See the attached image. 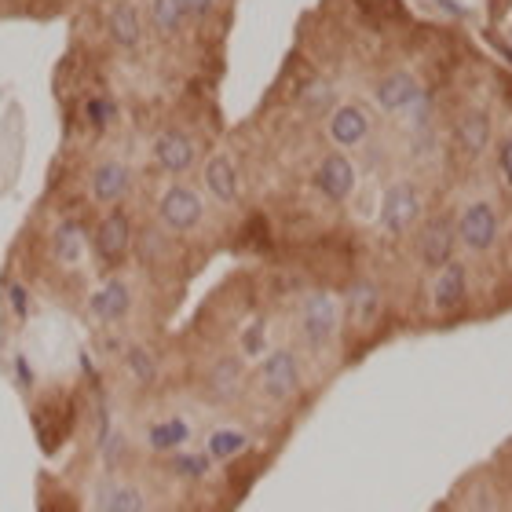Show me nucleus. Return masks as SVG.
<instances>
[{"label":"nucleus","mask_w":512,"mask_h":512,"mask_svg":"<svg viewBox=\"0 0 512 512\" xmlns=\"http://www.w3.org/2000/svg\"><path fill=\"white\" fill-rule=\"evenodd\" d=\"M417 264L428 271H443L447 264H454L458 256V216L454 213H436L428 216L421 231H417Z\"/></svg>","instance_id":"3"},{"label":"nucleus","mask_w":512,"mask_h":512,"mask_svg":"<svg viewBox=\"0 0 512 512\" xmlns=\"http://www.w3.org/2000/svg\"><path fill=\"white\" fill-rule=\"evenodd\" d=\"M183 19H187L183 0H150V22L161 37H176L183 30Z\"/></svg>","instance_id":"26"},{"label":"nucleus","mask_w":512,"mask_h":512,"mask_svg":"<svg viewBox=\"0 0 512 512\" xmlns=\"http://www.w3.org/2000/svg\"><path fill=\"white\" fill-rule=\"evenodd\" d=\"M311 183H315V191H319L326 202L341 205L355 194L359 172H355L352 158H348L344 150H330V154H322V161L315 165V172H311Z\"/></svg>","instance_id":"7"},{"label":"nucleus","mask_w":512,"mask_h":512,"mask_svg":"<svg viewBox=\"0 0 512 512\" xmlns=\"http://www.w3.org/2000/svg\"><path fill=\"white\" fill-rule=\"evenodd\" d=\"M92 249H96V260L103 267H118L128 256V249H132V216L121 205L99 220L96 235H92Z\"/></svg>","instance_id":"8"},{"label":"nucleus","mask_w":512,"mask_h":512,"mask_svg":"<svg viewBox=\"0 0 512 512\" xmlns=\"http://www.w3.org/2000/svg\"><path fill=\"white\" fill-rule=\"evenodd\" d=\"M169 472L183 483H202L213 472V458L205 450H176L169 454Z\"/></svg>","instance_id":"25"},{"label":"nucleus","mask_w":512,"mask_h":512,"mask_svg":"<svg viewBox=\"0 0 512 512\" xmlns=\"http://www.w3.org/2000/svg\"><path fill=\"white\" fill-rule=\"evenodd\" d=\"M337 330H341V300L326 289L308 293L300 304V337H304V344L311 352H326L337 341Z\"/></svg>","instance_id":"2"},{"label":"nucleus","mask_w":512,"mask_h":512,"mask_svg":"<svg viewBox=\"0 0 512 512\" xmlns=\"http://www.w3.org/2000/svg\"><path fill=\"white\" fill-rule=\"evenodd\" d=\"M374 132V118H370V110L359 107V103H341V107H333V114L326 118V136L337 150H352V147H363L366 139Z\"/></svg>","instance_id":"9"},{"label":"nucleus","mask_w":512,"mask_h":512,"mask_svg":"<svg viewBox=\"0 0 512 512\" xmlns=\"http://www.w3.org/2000/svg\"><path fill=\"white\" fill-rule=\"evenodd\" d=\"M202 183H205V194H209L216 205H235L238 194H242V183H238V165H235V158H231V154H224V150L205 161Z\"/></svg>","instance_id":"15"},{"label":"nucleus","mask_w":512,"mask_h":512,"mask_svg":"<svg viewBox=\"0 0 512 512\" xmlns=\"http://www.w3.org/2000/svg\"><path fill=\"white\" fill-rule=\"evenodd\" d=\"M88 315L99 322V326H118L132 315V286L125 278H107L103 286L88 297Z\"/></svg>","instance_id":"12"},{"label":"nucleus","mask_w":512,"mask_h":512,"mask_svg":"<svg viewBox=\"0 0 512 512\" xmlns=\"http://www.w3.org/2000/svg\"><path fill=\"white\" fill-rule=\"evenodd\" d=\"M498 172H502V180L512 187V132H505L502 143H498Z\"/></svg>","instance_id":"32"},{"label":"nucleus","mask_w":512,"mask_h":512,"mask_svg":"<svg viewBox=\"0 0 512 512\" xmlns=\"http://www.w3.org/2000/svg\"><path fill=\"white\" fill-rule=\"evenodd\" d=\"M88 249V235L85 227H81V220H74V216H63L59 220V227L52 231V253L59 264L74 267L81 256H85Z\"/></svg>","instance_id":"21"},{"label":"nucleus","mask_w":512,"mask_h":512,"mask_svg":"<svg viewBox=\"0 0 512 512\" xmlns=\"http://www.w3.org/2000/svg\"><path fill=\"white\" fill-rule=\"evenodd\" d=\"M264 348H267V322L256 319L253 326L242 333V355H246V359H256V355H260V359H264L267 355Z\"/></svg>","instance_id":"30"},{"label":"nucleus","mask_w":512,"mask_h":512,"mask_svg":"<svg viewBox=\"0 0 512 512\" xmlns=\"http://www.w3.org/2000/svg\"><path fill=\"white\" fill-rule=\"evenodd\" d=\"M333 103H337V88H333L330 81H311V85L300 92V110L311 114V118H319L326 110L333 114Z\"/></svg>","instance_id":"27"},{"label":"nucleus","mask_w":512,"mask_h":512,"mask_svg":"<svg viewBox=\"0 0 512 512\" xmlns=\"http://www.w3.org/2000/svg\"><path fill=\"white\" fill-rule=\"evenodd\" d=\"M498 231H502V220L487 198H472L458 213V246L469 253H491Z\"/></svg>","instance_id":"6"},{"label":"nucleus","mask_w":512,"mask_h":512,"mask_svg":"<svg viewBox=\"0 0 512 512\" xmlns=\"http://www.w3.org/2000/svg\"><path fill=\"white\" fill-rule=\"evenodd\" d=\"M421 85H417V77L410 70H392V74H384L374 88V103L384 110V114H406V110H414L421 103Z\"/></svg>","instance_id":"13"},{"label":"nucleus","mask_w":512,"mask_h":512,"mask_svg":"<svg viewBox=\"0 0 512 512\" xmlns=\"http://www.w3.org/2000/svg\"><path fill=\"white\" fill-rule=\"evenodd\" d=\"M158 220L172 235H191L205 220V202L202 194L194 191L191 183H169L165 194L158 198Z\"/></svg>","instance_id":"4"},{"label":"nucleus","mask_w":512,"mask_h":512,"mask_svg":"<svg viewBox=\"0 0 512 512\" xmlns=\"http://www.w3.org/2000/svg\"><path fill=\"white\" fill-rule=\"evenodd\" d=\"M253 447V439H249L246 428L238 425H216L209 436H205V454L213 458V465H224V461H235L242 458L246 450Z\"/></svg>","instance_id":"19"},{"label":"nucleus","mask_w":512,"mask_h":512,"mask_svg":"<svg viewBox=\"0 0 512 512\" xmlns=\"http://www.w3.org/2000/svg\"><path fill=\"white\" fill-rule=\"evenodd\" d=\"M11 381H15V388L19 392L30 395L33 392V384H37V374H33V363L26 359L22 352H15V359H11Z\"/></svg>","instance_id":"31"},{"label":"nucleus","mask_w":512,"mask_h":512,"mask_svg":"<svg viewBox=\"0 0 512 512\" xmlns=\"http://www.w3.org/2000/svg\"><path fill=\"white\" fill-rule=\"evenodd\" d=\"M81 114H85V121L96 128V132H107V128H114V121L121 118L118 103H114L110 96H88Z\"/></svg>","instance_id":"28"},{"label":"nucleus","mask_w":512,"mask_h":512,"mask_svg":"<svg viewBox=\"0 0 512 512\" xmlns=\"http://www.w3.org/2000/svg\"><path fill=\"white\" fill-rule=\"evenodd\" d=\"M88 191H92V202L118 209L128 198V191H132V169H128V161L103 158L92 169V176H88Z\"/></svg>","instance_id":"10"},{"label":"nucleus","mask_w":512,"mask_h":512,"mask_svg":"<svg viewBox=\"0 0 512 512\" xmlns=\"http://www.w3.org/2000/svg\"><path fill=\"white\" fill-rule=\"evenodd\" d=\"M381 315V289L374 286V282H355L352 293H348V319L355 322V326H374V319Z\"/></svg>","instance_id":"23"},{"label":"nucleus","mask_w":512,"mask_h":512,"mask_svg":"<svg viewBox=\"0 0 512 512\" xmlns=\"http://www.w3.org/2000/svg\"><path fill=\"white\" fill-rule=\"evenodd\" d=\"M107 30H110V41L118 44V48H125V52L139 48V41H143V19H139V8L132 0H118L110 8Z\"/></svg>","instance_id":"20"},{"label":"nucleus","mask_w":512,"mask_h":512,"mask_svg":"<svg viewBox=\"0 0 512 512\" xmlns=\"http://www.w3.org/2000/svg\"><path fill=\"white\" fill-rule=\"evenodd\" d=\"M432 308L439 311V315H447V311L461 308L465 304V297H469V267L465 264H447L443 271H436V278H432Z\"/></svg>","instance_id":"17"},{"label":"nucleus","mask_w":512,"mask_h":512,"mask_svg":"<svg viewBox=\"0 0 512 512\" xmlns=\"http://www.w3.org/2000/svg\"><path fill=\"white\" fill-rule=\"evenodd\" d=\"M194 439V425L187 417L172 414V417H158L143 428V443H147L150 454H176V450H187V443Z\"/></svg>","instance_id":"16"},{"label":"nucleus","mask_w":512,"mask_h":512,"mask_svg":"<svg viewBox=\"0 0 512 512\" xmlns=\"http://www.w3.org/2000/svg\"><path fill=\"white\" fill-rule=\"evenodd\" d=\"M121 363H125V374L132 377L139 388H150V384L161 377L158 355L150 352L147 344H128L125 355H121Z\"/></svg>","instance_id":"24"},{"label":"nucleus","mask_w":512,"mask_h":512,"mask_svg":"<svg viewBox=\"0 0 512 512\" xmlns=\"http://www.w3.org/2000/svg\"><path fill=\"white\" fill-rule=\"evenodd\" d=\"M491 114L487 110H465L454 125V139H458V147L469 154V158H480L483 150L491 147Z\"/></svg>","instance_id":"18"},{"label":"nucleus","mask_w":512,"mask_h":512,"mask_svg":"<svg viewBox=\"0 0 512 512\" xmlns=\"http://www.w3.org/2000/svg\"><path fill=\"white\" fill-rule=\"evenodd\" d=\"M421 209H425V198H421V187L414 180H395L384 187L381 194V227L388 235H406L410 227L421 220Z\"/></svg>","instance_id":"5"},{"label":"nucleus","mask_w":512,"mask_h":512,"mask_svg":"<svg viewBox=\"0 0 512 512\" xmlns=\"http://www.w3.org/2000/svg\"><path fill=\"white\" fill-rule=\"evenodd\" d=\"M154 161H158L161 172L169 176H187V172L198 165V143H194L183 128H165L158 139H154Z\"/></svg>","instance_id":"11"},{"label":"nucleus","mask_w":512,"mask_h":512,"mask_svg":"<svg viewBox=\"0 0 512 512\" xmlns=\"http://www.w3.org/2000/svg\"><path fill=\"white\" fill-rule=\"evenodd\" d=\"M99 512H147V494L132 480H107Z\"/></svg>","instance_id":"22"},{"label":"nucleus","mask_w":512,"mask_h":512,"mask_svg":"<svg viewBox=\"0 0 512 512\" xmlns=\"http://www.w3.org/2000/svg\"><path fill=\"white\" fill-rule=\"evenodd\" d=\"M256 384H260V395L267 403H293L300 395V384H304V374H300V355L293 348H275L267 352L256 366Z\"/></svg>","instance_id":"1"},{"label":"nucleus","mask_w":512,"mask_h":512,"mask_svg":"<svg viewBox=\"0 0 512 512\" xmlns=\"http://www.w3.org/2000/svg\"><path fill=\"white\" fill-rule=\"evenodd\" d=\"M4 300H8L11 315L19 322L30 319V289L22 286L19 278H8V286H4Z\"/></svg>","instance_id":"29"},{"label":"nucleus","mask_w":512,"mask_h":512,"mask_svg":"<svg viewBox=\"0 0 512 512\" xmlns=\"http://www.w3.org/2000/svg\"><path fill=\"white\" fill-rule=\"evenodd\" d=\"M242 377H246L242 355L216 359L202 381V399L205 403H231V399H238V392H242Z\"/></svg>","instance_id":"14"},{"label":"nucleus","mask_w":512,"mask_h":512,"mask_svg":"<svg viewBox=\"0 0 512 512\" xmlns=\"http://www.w3.org/2000/svg\"><path fill=\"white\" fill-rule=\"evenodd\" d=\"M213 8H216V0H183V11L194 15V19H205Z\"/></svg>","instance_id":"33"}]
</instances>
